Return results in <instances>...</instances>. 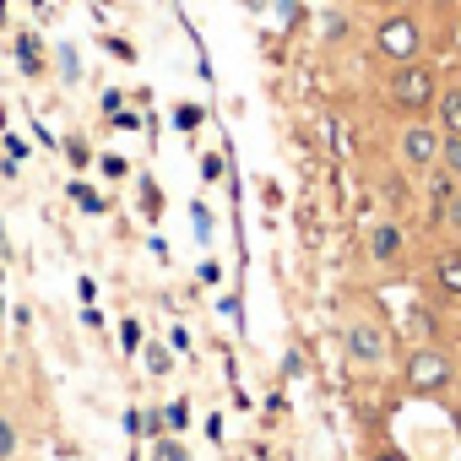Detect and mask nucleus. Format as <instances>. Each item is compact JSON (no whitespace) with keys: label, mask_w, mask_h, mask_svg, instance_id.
I'll return each instance as SVG.
<instances>
[{"label":"nucleus","mask_w":461,"mask_h":461,"mask_svg":"<svg viewBox=\"0 0 461 461\" xmlns=\"http://www.w3.org/2000/svg\"><path fill=\"white\" fill-rule=\"evenodd\" d=\"M396 158H402L407 168H434V163H439V131L423 125V120L402 125V136H396Z\"/></svg>","instance_id":"nucleus-5"},{"label":"nucleus","mask_w":461,"mask_h":461,"mask_svg":"<svg viewBox=\"0 0 461 461\" xmlns=\"http://www.w3.org/2000/svg\"><path fill=\"white\" fill-rule=\"evenodd\" d=\"M0 12H6V0H0Z\"/></svg>","instance_id":"nucleus-21"},{"label":"nucleus","mask_w":461,"mask_h":461,"mask_svg":"<svg viewBox=\"0 0 461 461\" xmlns=\"http://www.w3.org/2000/svg\"><path fill=\"white\" fill-rule=\"evenodd\" d=\"M385 98H391L402 114H423V109H434V98H439V77H434V66H423V60L396 66L391 82H385Z\"/></svg>","instance_id":"nucleus-1"},{"label":"nucleus","mask_w":461,"mask_h":461,"mask_svg":"<svg viewBox=\"0 0 461 461\" xmlns=\"http://www.w3.org/2000/svg\"><path fill=\"white\" fill-rule=\"evenodd\" d=\"M147 369H152V375H168V369H174L168 348H147Z\"/></svg>","instance_id":"nucleus-12"},{"label":"nucleus","mask_w":461,"mask_h":461,"mask_svg":"<svg viewBox=\"0 0 461 461\" xmlns=\"http://www.w3.org/2000/svg\"><path fill=\"white\" fill-rule=\"evenodd\" d=\"M445 222H456V228H461V190H456V201L445 206Z\"/></svg>","instance_id":"nucleus-16"},{"label":"nucleus","mask_w":461,"mask_h":461,"mask_svg":"<svg viewBox=\"0 0 461 461\" xmlns=\"http://www.w3.org/2000/svg\"><path fill=\"white\" fill-rule=\"evenodd\" d=\"M450 201H456V174H445V168H439V174H434V185H429V212H434V217H445V206H450Z\"/></svg>","instance_id":"nucleus-9"},{"label":"nucleus","mask_w":461,"mask_h":461,"mask_svg":"<svg viewBox=\"0 0 461 461\" xmlns=\"http://www.w3.org/2000/svg\"><path fill=\"white\" fill-rule=\"evenodd\" d=\"M450 358L439 353V348H418L412 358H407V385L418 391V396H434V391H445L450 385Z\"/></svg>","instance_id":"nucleus-4"},{"label":"nucleus","mask_w":461,"mask_h":461,"mask_svg":"<svg viewBox=\"0 0 461 461\" xmlns=\"http://www.w3.org/2000/svg\"><path fill=\"white\" fill-rule=\"evenodd\" d=\"M456 429H461V407H456Z\"/></svg>","instance_id":"nucleus-20"},{"label":"nucleus","mask_w":461,"mask_h":461,"mask_svg":"<svg viewBox=\"0 0 461 461\" xmlns=\"http://www.w3.org/2000/svg\"><path fill=\"white\" fill-rule=\"evenodd\" d=\"M434 109H439V136H461V87H445Z\"/></svg>","instance_id":"nucleus-8"},{"label":"nucleus","mask_w":461,"mask_h":461,"mask_svg":"<svg viewBox=\"0 0 461 461\" xmlns=\"http://www.w3.org/2000/svg\"><path fill=\"white\" fill-rule=\"evenodd\" d=\"M434 288H439L445 299H461V250H445V256L434 261Z\"/></svg>","instance_id":"nucleus-7"},{"label":"nucleus","mask_w":461,"mask_h":461,"mask_svg":"<svg viewBox=\"0 0 461 461\" xmlns=\"http://www.w3.org/2000/svg\"><path fill=\"white\" fill-rule=\"evenodd\" d=\"M418 50H423V28H418L412 12H385V17L375 23V55H380V60L407 66V60H418Z\"/></svg>","instance_id":"nucleus-2"},{"label":"nucleus","mask_w":461,"mask_h":461,"mask_svg":"<svg viewBox=\"0 0 461 461\" xmlns=\"http://www.w3.org/2000/svg\"><path fill=\"white\" fill-rule=\"evenodd\" d=\"M439 168L461 179V136H439Z\"/></svg>","instance_id":"nucleus-11"},{"label":"nucleus","mask_w":461,"mask_h":461,"mask_svg":"<svg viewBox=\"0 0 461 461\" xmlns=\"http://www.w3.org/2000/svg\"><path fill=\"white\" fill-rule=\"evenodd\" d=\"M342 353H348L358 369H380V364L391 358V337H385L369 315H353V321L342 326Z\"/></svg>","instance_id":"nucleus-3"},{"label":"nucleus","mask_w":461,"mask_h":461,"mask_svg":"<svg viewBox=\"0 0 461 461\" xmlns=\"http://www.w3.org/2000/svg\"><path fill=\"white\" fill-rule=\"evenodd\" d=\"M375 461H407V456H402V450H380Z\"/></svg>","instance_id":"nucleus-17"},{"label":"nucleus","mask_w":461,"mask_h":461,"mask_svg":"<svg viewBox=\"0 0 461 461\" xmlns=\"http://www.w3.org/2000/svg\"><path fill=\"white\" fill-rule=\"evenodd\" d=\"M380 6H402V0H380Z\"/></svg>","instance_id":"nucleus-19"},{"label":"nucleus","mask_w":461,"mask_h":461,"mask_svg":"<svg viewBox=\"0 0 461 461\" xmlns=\"http://www.w3.org/2000/svg\"><path fill=\"white\" fill-rule=\"evenodd\" d=\"M402 250H407V234H402V222H396V217H380V222L364 228V256H369L375 267H396Z\"/></svg>","instance_id":"nucleus-6"},{"label":"nucleus","mask_w":461,"mask_h":461,"mask_svg":"<svg viewBox=\"0 0 461 461\" xmlns=\"http://www.w3.org/2000/svg\"><path fill=\"white\" fill-rule=\"evenodd\" d=\"M17 456H23V429H17V418L0 412V461H17Z\"/></svg>","instance_id":"nucleus-10"},{"label":"nucleus","mask_w":461,"mask_h":461,"mask_svg":"<svg viewBox=\"0 0 461 461\" xmlns=\"http://www.w3.org/2000/svg\"><path fill=\"white\" fill-rule=\"evenodd\" d=\"M71 195H77V206H87V212H104V201H98V195H93V190H87V185H77V190H71Z\"/></svg>","instance_id":"nucleus-13"},{"label":"nucleus","mask_w":461,"mask_h":461,"mask_svg":"<svg viewBox=\"0 0 461 461\" xmlns=\"http://www.w3.org/2000/svg\"><path fill=\"white\" fill-rule=\"evenodd\" d=\"M185 418H190V412H185V402H174V407H168V412H163V423H174V429H179V423H185Z\"/></svg>","instance_id":"nucleus-15"},{"label":"nucleus","mask_w":461,"mask_h":461,"mask_svg":"<svg viewBox=\"0 0 461 461\" xmlns=\"http://www.w3.org/2000/svg\"><path fill=\"white\" fill-rule=\"evenodd\" d=\"M120 342H125V353H131V348H141V326H136V321H125V326H120Z\"/></svg>","instance_id":"nucleus-14"},{"label":"nucleus","mask_w":461,"mask_h":461,"mask_svg":"<svg viewBox=\"0 0 461 461\" xmlns=\"http://www.w3.org/2000/svg\"><path fill=\"white\" fill-rule=\"evenodd\" d=\"M0 256H6V228H0Z\"/></svg>","instance_id":"nucleus-18"}]
</instances>
